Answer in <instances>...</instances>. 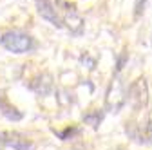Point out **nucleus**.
Returning a JSON list of instances; mask_svg holds the SVG:
<instances>
[{
	"label": "nucleus",
	"instance_id": "obj_1",
	"mask_svg": "<svg viewBox=\"0 0 152 150\" xmlns=\"http://www.w3.org/2000/svg\"><path fill=\"white\" fill-rule=\"evenodd\" d=\"M0 45H2L6 51L15 52V54H26V52H31L36 47L33 36H29L26 33H20V31L4 33L2 38H0Z\"/></svg>",
	"mask_w": 152,
	"mask_h": 150
},
{
	"label": "nucleus",
	"instance_id": "obj_2",
	"mask_svg": "<svg viewBox=\"0 0 152 150\" xmlns=\"http://www.w3.org/2000/svg\"><path fill=\"white\" fill-rule=\"evenodd\" d=\"M125 103H127V89L118 76H114V80L110 82V85L105 92V110L120 112Z\"/></svg>",
	"mask_w": 152,
	"mask_h": 150
},
{
	"label": "nucleus",
	"instance_id": "obj_3",
	"mask_svg": "<svg viewBox=\"0 0 152 150\" xmlns=\"http://www.w3.org/2000/svg\"><path fill=\"white\" fill-rule=\"evenodd\" d=\"M127 101L132 105L134 110H140V108L147 107V103H148V87H147V80L145 78H138L129 87Z\"/></svg>",
	"mask_w": 152,
	"mask_h": 150
},
{
	"label": "nucleus",
	"instance_id": "obj_4",
	"mask_svg": "<svg viewBox=\"0 0 152 150\" xmlns=\"http://www.w3.org/2000/svg\"><path fill=\"white\" fill-rule=\"evenodd\" d=\"M29 89L38 96H49L51 92L54 90V82H53V76L47 72H42V74H36V76L31 80L29 83Z\"/></svg>",
	"mask_w": 152,
	"mask_h": 150
},
{
	"label": "nucleus",
	"instance_id": "obj_5",
	"mask_svg": "<svg viewBox=\"0 0 152 150\" xmlns=\"http://www.w3.org/2000/svg\"><path fill=\"white\" fill-rule=\"evenodd\" d=\"M36 9H38V15H40L44 20H47L51 25H54V27H62L64 25V20L58 16L54 6L49 2V0H36Z\"/></svg>",
	"mask_w": 152,
	"mask_h": 150
},
{
	"label": "nucleus",
	"instance_id": "obj_6",
	"mask_svg": "<svg viewBox=\"0 0 152 150\" xmlns=\"http://www.w3.org/2000/svg\"><path fill=\"white\" fill-rule=\"evenodd\" d=\"M0 112H2V116L7 118L9 121H20L24 118V112L18 110L15 105H11L9 100L4 96V92H0Z\"/></svg>",
	"mask_w": 152,
	"mask_h": 150
},
{
	"label": "nucleus",
	"instance_id": "obj_7",
	"mask_svg": "<svg viewBox=\"0 0 152 150\" xmlns=\"http://www.w3.org/2000/svg\"><path fill=\"white\" fill-rule=\"evenodd\" d=\"M64 24L67 25V29L71 31V34H72V36H80V34L83 33V29H85V22H83V18H82L78 13H74V11H71V13H67V15H65Z\"/></svg>",
	"mask_w": 152,
	"mask_h": 150
},
{
	"label": "nucleus",
	"instance_id": "obj_8",
	"mask_svg": "<svg viewBox=\"0 0 152 150\" xmlns=\"http://www.w3.org/2000/svg\"><path fill=\"white\" fill-rule=\"evenodd\" d=\"M6 146H9L13 150H29L31 141L18 132H6Z\"/></svg>",
	"mask_w": 152,
	"mask_h": 150
},
{
	"label": "nucleus",
	"instance_id": "obj_9",
	"mask_svg": "<svg viewBox=\"0 0 152 150\" xmlns=\"http://www.w3.org/2000/svg\"><path fill=\"white\" fill-rule=\"evenodd\" d=\"M103 118H105V110H102V108H92V110H89V112H85V114L82 116V119H83V123H87V125H91L92 128H98V127L102 125V121H103Z\"/></svg>",
	"mask_w": 152,
	"mask_h": 150
},
{
	"label": "nucleus",
	"instance_id": "obj_10",
	"mask_svg": "<svg viewBox=\"0 0 152 150\" xmlns=\"http://www.w3.org/2000/svg\"><path fill=\"white\" fill-rule=\"evenodd\" d=\"M78 134H80L78 127H67L65 130H62V132H56V136H58L62 141H69V139H72L74 136H78Z\"/></svg>",
	"mask_w": 152,
	"mask_h": 150
},
{
	"label": "nucleus",
	"instance_id": "obj_11",
	"mask_svg": "<svg viewBox=\"0 0 152 150\" xmlns=\"http://www.w3.org/2000/svg\"><path fill=\"white\" fill-rule=\"evenodd\" d=\"M127 62H129V52H127V51H121V52H120V56L116 58V69H114V74H116V76H118V74H120L123 69H125Z\"/></svg>",
	"mask_w": 152,
	"mask_h": 150
},
{
	"label": "nucleus",
	"instance_id": "obj_12",
	"mask_svg": "<svg viewBox=\"0 0 152 150\" xmlns=\"http://www.w3.org/2000/svg\"><path fill=\"white\" fill-rule=\"evenodd\" d=\"M80 63H82V65H85L89 71H94V67H96V60H94V58H91V56H89L87 52L80 56Z\"/></svg>",
	"mask_w": 152,
	"mask_h": 150
},
{
	"label": "nucleus",
	"instance_id": "obj_13",
	"mask_svg": "<svg viewBox=\"0 0 152 150\" xmlns=\"http://www.w3.org/2000/svg\"><path fill=\"white\" fill-rule=\"evenodd\" d=\"M145 4H147V0H136V4H134V15H136V18L141 16V13L145 11Z\"/></svg>",
	"mask_w": 152,
	"mask_h": 150
},
{
	"label": "nucleus",
	"instance_id": "obj_14",
	"mask_svg": "<svg viewBox=\"0 0 152 150\" xmlns=\"http://www.w3.org/2000/svg\"><path fill=\"white\" fill-rule=\"evenodd\" d=\"M6 148V132H0V150Z\"/></svg>",
	"mask_w": 152,
	"mask_h": 150
},
{
	"label": "nucleus",
	"instance_id": "obj_15",
	"mask_svg": "<svg viewBox=\"0 0 152 150\" xmlns=\"http://www.w3.org/2000/svg\"><path fill=\"white\" fill-rule=\"evenodd\" d=\"M112 150H125V148H121V146H118V148H112Z\"/></svg>",
	"mask_w": 152,
	"mask_h": 150
}]
</instances>
